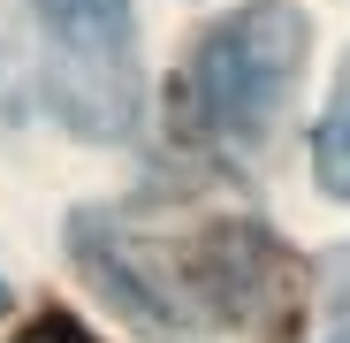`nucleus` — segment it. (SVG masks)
<instances>
[{
	"label": "nucleus",
	"instance_id": "f257e3e1",
	"mask_svg": "<svg viewBox=\"0 0 350 343\" xmlns=\"http://www.w3.org/2000/svg\"><path fill=\"white\" fill-rule=\"evenodd\" d=\"M77 252L152 328H274L297 305L289 259L259 214L228 206H114L77 214Z\"/></svg>",
	"mask_w": 350,
	"mask_h": 343
},
{
	"label": "nucleus",
	"instance_id": "f03ea898",
	"mask_svg": "<svg viewBox=\"0 0 350 343\" xmlns=\"http://www.w3.org/2000/svg\"><path fill=\"white\" fill-rule=\"evenodd\" d=\"M305 38H312V23L289 0H259V8L213 23L198 38V53L183 62V84H175L183 130H198L221 153L259 145L274 130L289 84H297V69H305Z\"/></svg>",
	"mask_w": 350,
	"mask_h": 343
},
{
	"label": "nucleus",
	"instance_id": "7ed1b4c3",
	"mask_svg": "<svg viewBox=\"0 0 350 343\" xmlns=\"http://www.w3.org/2000/svg\"><path fill=\"white\" fill-rule=\"evenodd\" d=\"M53 38V107L84 138H122L137 123V53L130 0H31Z\"/></svg>",
	"mask_w": 350,
	"mask_h": 343
},
{
	"label": "nucleus",
	"instance_id": "20e7f679",
	"mask_svg": "<svg viewBox=\"0 0 350 343\" xmlns=\"http://www.w3.org/2000/svg\"><path fill=\"white\" fill-rule=\"evenodd\" d=\"M312 176L327 199H350V62L335 69V92L312 123Z\"/></svg>",
	"mask_w": 350,
	"mask_h": 343
},
{
	"label": "nucleus",
	"instance_id": "39448f33",
	"mask_svg": "<svg viewBox=\"0 0 350 343\" xmlns=\"http://www.w3.org/2000/svg\"><path fill=\"white\" fill-rule=\"evenodd\" d=\"M16 343H99V335H92L84 320H69V313H38V320H31Z\"/></svg>",
	"mask_w": 350,
	"mask_h": 343
},
{
	"label": "nucleus",
	"instance_id": "423d86ee",
	"mask_svg": "<svg viewBox=\"0 0 350 343\" xmlns=\"http://www.w3.org/2000/svg\"><path fill=\"white\" fill-rule=\"evenodd\" d=\"M0 313H8V282H0Z\"/></svg>",
	"mask_w": 350,
	"mask_h": 343
}]
</instances>
